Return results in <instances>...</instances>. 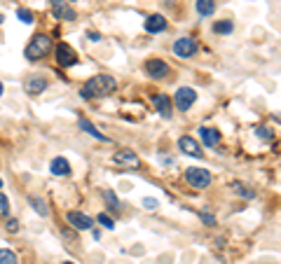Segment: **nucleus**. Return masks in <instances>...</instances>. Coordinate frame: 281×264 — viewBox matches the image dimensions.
Returning a JSON list of instances; mask_svg holds the SVG:
<instances>
[{
  "label": "nucleus",
  "mask_w": 281,
  "mask_h": 264,
  "mask_svg": "<svg viewBox=\"0 0 281 264\" xmlns=\"http://www.w3.org/2000/svg\"><path fill=\"white\" fill-rule=\"evenodd\" d=\"M115 89H117L115 77H110V75H94V77H89V80L84 82V87L80 89V96L87 98V101H91V98L110 96Z\"/></svg>",
  "instance_id": "f257e3e1"
},
{
  "label": "nucleus",
  "mask_w": 281,
  "mask_h": 264,
  "mask_svg": "<svg viewBox=\"0 0 281 264\" xmlns=\"http://www.w3.org/2000/svg\"><path fill=\"white\" fill-rule=\"evenodd\" d=\"M49 49H52V38L45 33H38L31 38V42L26 45L24 49V56H26L28 61H40L45 56L49 54Z\"/></svg>",
  "instance_id": "f03ea898"
},
{
  "label": "nucleus",
  "mask_w": 281,
  "mask_h": 264,
  "mask_svg": "<svg viewBox=\"0 0 281 264\" xmlns=\"http://www.w3.org/2000/svg\"><path fill=\"white\" fill-rule=\"evenodd\" d=\"M185 180H188L190 187H195V190H204V187L211 185V173H209L206 169L190 166V169H185Z\"/></svg>",
  "instance_id": "7ed1b4c3"
},
{
  "label": "nucleus",
  "mask_w": 281,
  "mask_h": 264,
  "mask_svg": "<svg viewBox=\"0 0 281 264\" xmlns=\"http://www.w3.org/2000/svg\"><path fill=\"white\" fill-rule=\"evenodd\" d=\"M195 101H197V91H195L192 87H178V91L173 94V105H176L180 112L190 110Z\"/></svg>",
  "instance_id": "20e7f679"
},
{
  "label": "nucleus",
  "mask_w": 281,
  "mask_h": 264,
  "mask_svg": "<svg viewBox=\"0 0 281 264\" xmlns=\"http://www.w3.org/2000/svg\"><path fill=\"white\" fill-rule=\"evenodd\" d=\"M56 63L61 68H70L77 63V54L75 49L70 47V45H66V42H59L56 45Z\"/></svg>",
  "instance_id": "39448f33"
},
{
  "label": "nucleus",
  "mask_w": 281,
  "mask_h": 264,
  "mask_svg": "<svg viewBox=\"0 0 281 264\" xmlns=\"http://www.w3.org/2000/svg\"><path fill=\"white\" fill-rule=\"evenodd\" d=\"M49 5H52V14H54L56 19L61 21H75V10L66 3V0H49Z\"/></svg>",
  "instance_id": "423d86ee"
},
{
  "label": "nucleus",
  "mask_w": 281,
  "mask_h": 264,
  "mask_svg": "<svg viewBox=\"0 0 281 264\" xmlns=\"http://www.w3.org/2000/svg\"><path fill=\"white\" fill-rule=\"evenodd\" d=\"M66 220L70 222V227H75V229H80V231H87V229H91V227H94V220H91L89 215L80 213V210H68Z\"/></svg>",
  "instance_id": "0eeeda50"
},
{
  "label": "nucleus",
  "mask_w": 281,
  "mask_h": 264,
  "mask_svg": "<svg viewBox=\"0 0 281 264\" xmlns=\"http://www.w3.org/2000/svg\"><path fill=\"white\" fill-rule=\"evenodd\" d=\"M195 52H197V42L192 38H180V40L173 42V54L178 59H190Z\"/></svg>",
  "instance_id": "6e6552de"
},
{
  "label": "nucleus",
  "mask_w": 281,
  "mask_h": 264,
  "mask_svg": "<svg viewBox=\"0 0 281 264\" xmlns=\"http://www.w3.org/2000/svg\"><path fill=\"white\" fill-rule=\"evenodd\" d=\"M145 73L155 77V80H162V77L169 75V63L162 61V59H148L145 61Z\"/></svg>",
  "instance_id": "1a4fd4ad"
},
{
  "label": "nucleus",
  "mask_w": 281,
  "mask_h": 264,
  "mask_svg": "<svg viewBox=\"0 0 281 264\" xmlns=\"http://www.w3.org/2000/svg\"><path fill=\"white\" fill-rule=\"evenodd\" d=\"M24 89H26L28 96L42 94V91L47 89V77H42V75H28L26 82H24Z\"/></svg>",
  "instance_id": "9d476101"
},
{
  "label": "nucleus",
  "mask_w": 281,
  "mask_h": 264,
  "mask_svg": "<svg viewBox=\"0 0 281 264\" xmlns=\"http://www.w3.org/2000/svg\"><path fill=\"white\" fill-rule=\"evenodd\" d=\"M152 103H155V108H157V112L164 119H171V112H173V105H171V98L166 94H155L152 96Z\"/></svg>",
  "instance_id": "9b49d317"
},
{
  "label": "nucleus",
  "mask_w": 281,
  "mask_h": 264,
  "mask_svg": "<svg viewBox=\"0 0 281 264\" xmlns=\"http://www.w3.org/2000/svg\"><path fill=\"white\" fill-rule=\"evenodd\" d=\"M143 26H145V31H148V33H162V31H166V26H169V24H166V19L162 17V14H150V17L145 19Z\"/></svg>",
  "instance_id": "f8f14e48"
},
{
  "label": "nucleus",
  "mask_w": 281,
  "mask_h": 264,
  "mask_svg": "<svg viewBox=\"0 0 281 264\" xmlns=\"http://www.w3.org/2000/svg\"><path fill=\"white\" fill-rule=\"evenodd\" d=\"M178 148L183 150L188 157H197V159H199V157L204 155V152H202V148L197 145V141H195V138H190V136H183V138H180Z\"/></svg>",
  "instance_id": "ddd939ff"
},
{
  "label": "nucleus",
  "mask_w": 281,
  "mask_h": 264,
  "mask_svg": "<svg viewBox=\"0 0 281 264\" xmlns=\"http://www.w3.org/2000/svg\"><path fill=\"white\" fill-rule=\"evenodd\" d=\"M49 171H52L54 176H59V178L70 176V164L66 162V157H54L52 164H49Z\"/></svg>",
  "instance_id": "4468645a"
},
{
  "label": "nucleus",
  "mask_w": 281,
  "mask_h": 264,
  "mask_svg": "<svg viewBox=\"0 0 281 264\" xmlns=\"http://www.w3.org/2000/svg\"><path fill=\"white\" fill-rule=\"evenodd\" d=\"M199 138L204 141L206 148H216L220 143V131L218 129H206V126H202L199 129Z\"/></svg>",
  "instance_id": "2eb2a0df"
},
{
  "label": "nucleus",
  "mask_w": 281,
  "mask_h": 264,
  "mask_svg": "<svg viewBox=\"0 0 281 264\" xmlns=\"http://www.w3.org/2000/svg\"><path fill=\"white\" fill-rule=\"evenodd\" d=\"M77 124H80V129H82L84 134H89L91 138H96V141H103V143H110V138H108V136H103L101 131H99V129L94 126V124L89 122V119H80Z\"/></svg>",
  "instance_id": "dca6fc26"
},
{
  "label": "nucleus",
  "mask_w": 281,
  "mask_h": 264,
  "mask_svg": "<svg viewBox=\"0 0 281 264\" xmlns=\"http://www.w3.org/2000/svg\"><path fill=\"white\" fill-rule=\"evenodd\" d=\"M115 162L117 164H131V166H138V155L131 152V150H122L115 155Z\"/></svg>",
  "instance_id": "f3484780"
},
{
  "label": "nucleus",
  "mask_w": 281,
  "mask_h": 264,
  "mask_svg": "<svg viewBox=\"0 0 281 264\" xmlns=\"http://www.w3.org/2000/svg\"><path fill=\"white\" fill-rule=\"evenodd\" d=\"M195 7H197V14H202V17H211L216 12V3L213 0H197Z\"/></svg>",
  "instance_id": "a211bd4d"
},
{
  "label": "nucleus",
  "mask_w": 281,
  "mask_h": 264,
  "mask_svg": "<svg viewBox=\"0 0 281 264\" xmlns=\"http://www.w3.org/2000/svg\"><path fill=\"white\" fill-rule=\"evenodd\" d=\"M103 199H106V203H108V208L113 210V213H120V210H122V206H120V201H117L113 190H103Z\"/></svg>",
  "instance_id": "6ab92c4d"
},
{
  "label": "nucleus",
  "mask_w": 281,
  "mask_h": 264,
  "mask_svg": "<svg viewBox=\"0 0 281 264\" xmlns=\"http://www.w3.org/2000/svg\"><path fill=\"white\" fill-rule=\"evenodd\" d=\"M28 203L35 208V213L38 215H42V217H47V213H49V208H47V203L42 201L40 197H28Z\"/></svg>",
  "instance_id": "aec40b11"
},
{
  "label": "nucleus",
  "mask_w": 281,
  "mask_h": 264,
  "mask_svg": "<svg viewBox=\"0 0 281 264\" xmlns=\"http://www.w3.org/2000/svg\"><path fill=\"white\" fill-rule=\"evenodd\" d=\"M232 28H234V24L230 19H223V21H216V24H213V31H216V33H220V35L232 33Z\"/></svg>",
  "instance_id": "412c9836"
},
{
  "label": "nucleus",
  "mask_w": 281,
  "mask_h": 264,
  "mask_svg": "<svg viewBox=\"0 0 281 264\" xmlns=\"http://www.w3.org/2000/svg\"><path fill=\"white\" fill-rule=\"evenodd\" d=\"M0 264H19L17 252L7 250V248H0Z\"/></svg>",
  "instance_id": "4be33fe9"
},
{
  "label": "nucleus",
  "mask_w": 281,
  "mask_h": 264,
  "mask_svg": "<svg viewBox=\"0 0 281 264\" xmlns=\"http://www.w3.org/2000/svg\"><path fill=\"white\" fill-rule=\"evenodd\" d=\"M232 190L237 192L241 199H253V197H255V192H253V190H248L244 183H232Z\"/></svg>",
  "instance_id": "5701e85b"
},
{
  "label": "nucleus",
  "mask_w": 281,
  "mask_h": 264,
  "mask_svg": "<svg viewBox=\"0 0 281 264\" xmlns=\"http://www.w3.org/2000/svg\"><path fill=\"white\" fill-rule=\"evenodd\" d=\"M96 220H99V224H101V227H106V229H115V220H113L110 215H106V213H101Z\"/></svg>",
  "instance_id": "b1692460"
},
{
  "label": "nucleus",
  "mask_w": 281,
  "mask_h": 264,
  "mask_svg": "<svg viewBox=\"0 0 281 264\" xmlns=\"http://www.w3.org/2000/svg\"><path fill=\"white\" fill-rule=\"evenodd\" d=\"M17 17H19L21 24H33V12H28V10H24V7L17 10Z\"/></svg>",
  "instance_id": "393cba45"
},
{
  "label": "nucleus",
  "mask_w": 281,
  "mask_h": 264,
  "mask_svg": "<svg viewBox=\"0 0 281 264\" xmlns=\"http://www.w3.org/2000/svg\"><path fill=\"white\" fill-rule=\"evenodd\" d=\"M143 206L148 210H157L159 208V201H157V199H152V197H145L143 199Z\"/></svg>",
  "instance_id": "a878e982"
},
{
  "label": "nucleus",
  "mask_w": 281,
  "mask_h": 264,
  "mask_svg": "<svg viewBox=\"0 0 281 264\" xmlns=\"http://www.w3.org/2000/svg\"><path fill=\"white\" fill-rule=\"evenodd\" d=\"M5 229L10 231V234H17V231H19V220H14V217H12V220H7Z\"/></svg>",
  "instance_id": "bb28decb"
},
{
  "label": "nucleus",
  "mask_w": 281,
  "mask_h": 264,
  "mask_svg": "<svg viewBox=\"0 0 281 264\" xmlns=\"http://www.w3.org/2000/svg\"><path fill=\"white\" fill-rule=\"evenodd\" d=\"M0 213H10V199L5 197V194H3V192H0Z\"/></svg>",
  "instance_id": "cd10ccee"
},
{
  "label": "nucleus",
  "mask_w": 281,
  "mask_h": 264,
  "mask_svg": "<svg viewBox=\"0 0 281 264\" xmlns=\"http://www.w3.org/2000/svg\"><path fill=\"white\" fill-rule=\"evenodd\" d=\"M255 134L260 136L262 141H269V138H272V134H269V129H265V126H255Z\"/></svg>",
  "instance_id": "c85d7f7f"
},
{
  "label": "nucleus",
  "mask_w": 281,
  "mask_h": 264,
  "mask_svg": "<svg viewBox=\"0 0 281 264\" xmlns=\"http://www.w3.org/2000/svg\"><path fill=\"white\" fill-rule=\"evenodd\" d=\"M199 217H202V220H204L209 227H213V224H216V217H213L211 213H199Z\"/></svg>",
  "instance_id": "c756f323"
},
{
  "label": "nucleus",
  "mask_w": 281,
  "mask_h": 264,
  "mask_svg": "<svg viewBox=\"0 0 281 264\" xmlns=\"http://www.w3.org/2000/svg\"><path fill=\"white\" fill-rule=\"evenodd\" d=\"M89 40L91 42H99V40H101V35L96 33V31H89Z\"/></svg>",
  "instance_id": "7c9ffc66"
},
{
  "label": "nucleus",
  "mask_w": 281,
  "mask_h": 264,
  "mask_svg": "<svg viewBox=\"0 0 281 264\" xmlns=\"http://www.w3.org/2000/svg\"><path fill=\"white\" fill-rule=\"evenodd\" d=\"M63 264H75V262H70V259H66V262H63Z\"/></svg>",
  "instance_id": "2f4dec72"
},
{
  "label": "nucleus",
  "mask_w": 281,
  "mask_h": 264,
  "mask_svg": "<svg viewBox=\"0 0 281 264\" xmlns=\"http://www.w3.org/2000/svg\"><path fill=\"white\" fill-rule=\"evenodd\" d=\"M0 96H3V82H0Z\"/></svg>",
  "instance_id": "473e14b6"
},
{
  "label": "nucleus",
  "mask_w": 281,
  "mask_h": 264,
  "mask_svg": "<svg viewBox=\"0 0 281 264\" xmlns=\"http://www.w3.org/2000/svg\"><path fill=\"white\" fill-rule=\"evenodd\" d=\"M3 21H5V17H3V14H0V24H3Z\"/></svg>",
  "instance_id": "72a5a7b5"
},
{
  "label": "nucleus",
  "mask_w": 281,
  "mask_h": 264,
  "mask_svg": "<svg viewBox=\"0 0 281 264\" xmlns=\"http://www.w3.org/2000/svg\"><path fill=\"white\" fill-rule=\"evenodd\" d=\"M0 187H3V180H0Z\"/></svg>",
  "instance_id": "f704fd0d"
}]
</instances>
